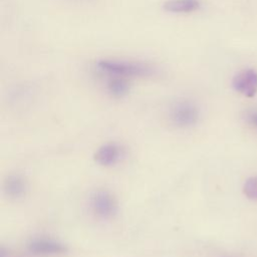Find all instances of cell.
Wrapping results in <instances>:
<instances>
[{
  "instance_id": "obj_3",
  "label": "cell",
  "mask_w": 257,
  "mask_h": 257,
  "mask_svg": "<svg viewBox=\"0 0 257 257\" xmlns=\"http://www.w3.org/2000/svg\"><path fill=\"white\" fill-rule=\"evenodd\" d=\"M89 207L93 215L100 220L113 218L118 210L115 197L106 190H96L89 198Z\"/></svg>"
},
{
  "instance_id": "obj_12",
  "label": "cell",
  "mask_w": 257,
  "mask_h": 257,
  "mask_svg": "<svg viewBox=\"0 0 257 257\" xmlns=\"http://www.w3.org/2000/svg\"><path fill=\"white\" fill-rule=\"evenodd\" d=\"M226 257H234V256H226Z\"/></svg>"
},
{
  "instance_id": "obj_4",
  "label": "cell",
  "mask_w": 257,
  "mask_h": 257,
  "mask_svg": "<svg viewBox=\"0 0 257 257\" xmlns=\"http://www.w3.org/2000/svg\"><path fill=\"white\" fill-rule=\"evenodd\" d=\"M232 87L246 97L255 96L257 93V70L245 68L237 72L232 79Z\"/></svg>"
},
{
  "instance_id": "obj_8",
  "label": "cell",
  "mask_w": 257,
  "mask_h": 257,
  "mask_svg": "<svg viewBox=\"0 0 257 257\" xmlns=\"http://www.w3.org/2000/svg\"><path fill=\"white\" fill-rule=\"evenodd\" d=\"M200 8V0H167L163 4V9L166 12L174 14L191 13Z\"/></svg>"
},
{
  "instance_id": "obj_2",
  "label": "cell",
  "mask_w": 257,
  "mask_h": 257,
  "mask_svg": "<svg viewBox=\"0 0 257 257\" xmlns=\"http://www.w3.org/2000/svg\"><path fill=\"white\" fill-rule=\"evenodd\" d=\"M169 118L176 127L190 128L198 123L200 109L195 102L188 99H180L170 106Z\"/></svg>"
},
{
  "instance_id": "obj_1",
  "label": "cell",
  "mask_w": 257,
  "mask_h": 257,
  "mask_svg": "<svg viewBox=\"0 0 257 257\" xmlns=\"http://www.w3.org/2000/svg\"><path fill=\"white\" fill-rule=\"evenodd\" d=\"M96 67L103 73L118 77H147L157 73L155 66L144 61L100 59Z\"/></svg>"
},
{
  "instance_id": "obj_10",
  "label": "cell",
  "mask_w": 257,
  "mask_h": 257,
  "mask_svg": "<svg viewBox=\"0 0 257 257\" xmlns=\"http://www.w3.org/2000/svg\"><path fill=\"white\" fill-rule=\"evenodd\" d=\"M242 189L246 198L257 201V176H252L246 179Z\"/></svg>"
},
{
  "instance_id": "obj_7",
  "label": "cell",
  "mask_w": 257,
  "mask_h": 257,
  "mask_svg": "<svg viewBox=\"0 0 257 257\" xmlns=\"http://www.w3.org/2000/svg\"><path fill=\"white\" fill-rule=\"evenodd\" d=\"M3 189L9 198L20 199L26 194L27 182L20 175H10L4 181Z\"/></svg>"
},
{
  "instance_id": "obj_5",
  "label": "cell",
  "mask_w": 257,
  "mask_h": 257,
  "mask_svg": "<svg viewBox=\"0 0 257 257\" xmlns=\"http://www.w3.org/2000/svg\"><path fill=\"white\" fill-rule=\"evenodd\" d=\"M27 249L34 255H59L67 251V247L62 242L51 238H33L27 243Z\"/></svg>"
},
{
  "instance_id": "obj_6",
  "label": "cell",
  "mask_w": 257,
  "mask_h": 257,
  "mask_svg": "<svg viewBox=\"0 0 257 257\" xmlns=\"http://www.w3.org/2000/svg\"><path fill=\"white\" fill-rule=\"evenodd\" d=\"M123 156V149L117 143H106L100 146L94 153L93 159L102 167H111L117 164Z\"/></svg>"
},
{
  "instance_id": "obj_9",
  "label": "cell",
  "mask_w": 257,
  "mask_h": 257,
  "mask_svg": "<svg viewBox=\"0 0 257 257\" xmlns=\"http://www.w3.org/2000/svg\"><path fill=\"white\" fill-rule=\"evenodd\" d=\"M107 91L113 97H123L130 92V84L123 77L113 76L107 82Z\"/></svg>"
},
{
  "instance_id": "obj_11",
  "label": "cell",
  "mask_w": 257,
  "mask_h": 257,
  "mask_svg": "<svg viewBox=\"0 0 257 257\" xmlns=\"http://www.w3.org/2000/svg\"><path fill=\"white\" fill-rule=\"evenodd\" d=\"M245 118H246V121L251 126H253L254 128L257 130V109H252V110L247 111Z\"/></svg>"
}]
</instances>
